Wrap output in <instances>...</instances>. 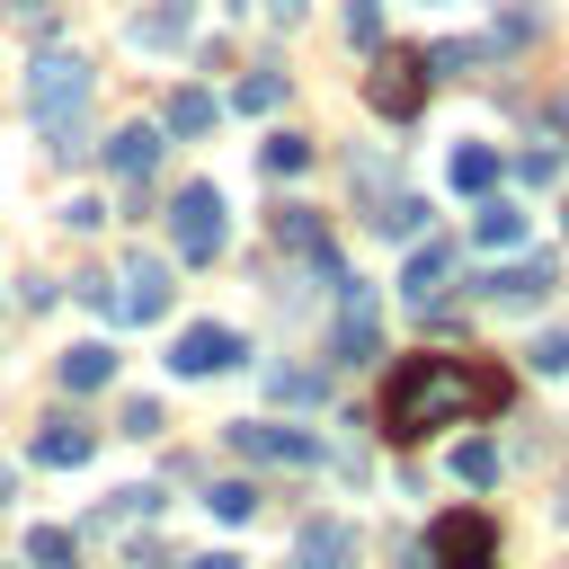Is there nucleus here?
Masks as SVG:
<instances>
[{"instance_id": "nucleus-32", "label": "nucleus", "mask_w": 569, "mask_h": 569, "mask_svg": "<svg viewBox=\"0 0 569 569\" xmlns=\"http://www.w3.org/2000/svg\"><path fill=\"white\" fill-rule=\"evenodd\" d=\"M187 569H249V560H231V551H204V560H187Z\"/></svg>"}, {"instance_id": "nucleus-33", "label": "nucleus", "mask_w": 569, "mask_h": 569, "mask_svg": "<svg viewBox=\"0 0 569 569\" xmlns=\"http://www.w3.org/2000/svg\"><path fill=\"white\" fill-rule=\"evenodd\" d=\"M267 9H276V18H284V27H293V18H302V0H267Z\"/></svg>"}, {"instance_id": "nucleus-11", "label": "nucleus", "mask_w": 569, "mask_h": 569, "mask_svg": "<svg viewBox=\"0 0 569 569\" xmlns=\"http://www.w3.org/2000/svg\"><path fill=\"white\" fill-rule=\"evenodd\" d=\"M160 151H169V142H160V124H116V133L98 142V160H107L116 178H133V187L160 169Z\"/></svg>"}, {"instance_id": "nucleus-35", "label": "nucleus", "mask_w": 569, "mask_h": 569, "mask_svg": "<svg viewBox=\"0 0 569 569\" xmlns=\"http://www.w3.org/2000/svg\"><path fill=\"white\" fill-rule=\"evenodd\" d=\"M9 9H53V0H9Z\"/></svg>"}, {"instance_id": "nucleus-17", "label": "nucleus", "mask_w": 569, "mask_h": 569, "mask_svg": "<svg viewBox=\"0 0 569 569\" xmlns=\"http://www.w3.org/2000/svg\"><path fill=\"white\" fill-rule=\"evenodd\" d=\"M133 44H151V53H169V44H187V0H160L151 18H133Z\"/></svg>"}, {"instance_id": "nucleus-4", "label": "nucleus", "mask_w": 569, "mask_h": 569, "mask_svg": "<svg viewBox=\"0 0 569 569\" xmlns=\"http://www.w3.org/2000/svg\"><path fill=\"white\" fill-rule=\"evenodd\" d=\"M169 231H178V258H196V267H204V258L231 240V204H222V187H178Z\"/></svg>"}, {"instance_id": "nucleus-21", "label": "nucleus", "mask_w": 569, "mask_h": 569, "mask_svg": "<svg viewBox=\"0 0 569 569\" xmlns=\"http://www.w3.org/2000/svg\"><path fill=\"white\" fill-rule=\"evenodd\" d=\"M169 133H213V89H178L169 98Z\"/></svg>"}, {"instance_id": "nucleus-1", "label": "nucleus", "mask_w": 569, "mask_h": 569, "mask_svg": "<svg viewBox=\"0 0 569 569\" xmlns=\"http://www.w3.org/2000/svg\"><path fill=\"white\" fill-rule=\"evenodd\" d=\"M498 409H507V373L471 365V356H409L382 382V427L400 445H418L427 427H453V418H498Z\"/></svg>"}, {"instance_id": "nucleus-22", "label": "nucleus", "mask_w": 569, "mask_h": 569, "mask_svg": "<svg viewBox=\"0 0 569 569\" xmlns=\"http://www.w3.org/2000/svg\"><path fill=\"white\" fill-rule=\"evenodd\" d=\"M258 160H267V178H302V169H311V142H302V133H267Z\"/></svg>"}, {"instance_id": "nucleus-9", "label": "nucleus", "mask_w": 569, "mask_h": 569, "mask_svg": "<svg viewBox=\"0 0 569 569\" xmlns=\"http://www.w3.org/2000/svg\"><path fill=\"white\" fill-rule=\"evenodd\" d=\"M169 293H178V284H169V267L133 249V258H124V276H116V320H160V311H169Z\"/></svg>"}, {"instance_id": "nucleus-7", "label": "nucleus", "mask_w": 569, "mask_h": 569, "mask_svg": "<svg viewBox=\"0 0 569 569\" xmlns=\"http://www.w3.org/2000/svg\"><path fill=\"white\" fill-rule=\"evenodd\" d=\"M222 436H231V453H249V462H284V471L320 462V436H311V427H267V418H231Z\"/></svg>"}, {"instance_id": "nucleus-12", "label": "nucleus", "mask_w": 569, "mask_h": 569, "mask_svg": "<svg viewBox=\"0 0 569 569\" xmlns=\"http://www.w3.org/2000/svg\"><path fill=\"white\" fill-rule=\"evenodd\" d=\"M293 569H356V533H347L338 516L302 525V533H293Z\"/></svg>"}, {"instance_id": "nucleus-36", "label": "nucleus", "mask_w": 569, "mask_h": 569, "mask_svg": "<svg viewBox=\"0 0 569 569\" xmlns=\"http://www.w3.org/2000/svg\"><path fill=\"white\" fill-rule=\"evenodd\" d=\"M560 222H569V213H560Z\"/></svg>"}, {"instance_id": "nucleus-30", "label": "nucleus", "mask_w": 569, "mask_h": 569, "mask_svg": "<svg viewBox=\"0 0 569 569\" xmlns=\"http://www.w3.org/2000/svg\"><path fill=\"white\" fill-rule=\"evenodd\" d=\"M80 302L89 311H116V276H80Z\"/></svg>"}, {"instance_id": "nucleus-16", "label": "nucleus", "mask_w": 569, "mask_h": 569, "mask_svg": "<svg viewBox=\"0 0 569 569\" xmlns=\"http://www.w3.org/2000/svg\"><path fill=\"white\" fill-rule=\"evenodd\" d=\"M471 240H480L489 258H498V249H516V240H525V204H507V196H489V204L471 213Z\"/></svg>"}, {"instance_id": "nucleus-5", "label": "nucleus", "mask_w": 569, "mask_h": 569, "mask_svg": "<svg viewBox=\"0 0 569 569\" xmlns=\"http://www.w3.org/2000/svg\"><path fill=\"white\" fill-rule=\"evenodd\" d=\"M427 551H436V569H498V525L480 507H453L427 525Z\"/></svg>"}, {"instance_id": "nucleus-14", "label": "nucleus", "mask_w": 569, "mask_h": 569, "mask_svg": "<svg viewBox=\"0 0 569 569\" xmlns=\"http://www.w3.org/2000/svg\"><path fill=\"white\" fill-rule=\"evenodd\" d=\"M373 347H382V311L365 284H347L338 293V356H373Z\"/></svg>"}, {"instance_id": "nucleus-24", "label": "nucleus", "mask_w": 569, "mask_h": 569, "mask_svg": "<svg viewBox=\"0 0 569 569\" xmlns=\"http://www.w3.org/2000/svg\"><path fill=\"white\" fill-rule=\"evenodd\" d=\"M471 62H489V36H453V44L427 53V71H471Z\"/></svg>"}, {"instance_id": "nucleus-34", "label": "nucleus", "mask_w": 569, "mask_h": 569, "mask_svg": "<svg viewBox=\"0 0 569 569\" xmlns=\"http://www.w3.org/2000/svg\"><path fill=\"white\" fill-rule=\"evenodd\" d=\"M9 489H18V480H9V462H0V507H9Z\"/></svg>"}, {"instance_id": "nucleus-31", "label": "nucleus", "mask_w": 569, "mask_h": 569, "mask_svg": "<svg viewBox=\"0 0 569 569\" xmlns=\"http://www.w3.org/2000/svg\"><path fill=\"white\" fill-rule=\"evenodd\" d=\"M124 436H160V400H133L124 409Z\"/></svg>"}, {"instance_id": "nucleus-18", "label": "nucleus", "mask_w": 569, "mask_h": 569, "mask_svg": "<svg viewBox=\"0 0 569 569\" xmlns=\"http://www.w3.org/2000/svg\"><path fill=\"white\" fill-rule=\"evenodd\" d=\"M453 187H462V196H489V187H498V151H489V142H462V151H453Z\"/></svg>"}, {"instance_id": "nucleus-8", "label": "nucleus", "mask_w": 569, "mask_h": 569, "mask_svg": "<svg viewBox=\"0 0 569 569\" xmlns=\"http://www.w3.org/2000/svg\"><path fill=\"white\" fill-rule=\"evenodd\" d=\"M276 249H284V258H302L320 284H347V267H338V249H329V231H320V213H311V204H284V213H276Z\"/></svg>"}, {"instance_id": "nucleus-23", "label": "nucleus", "mask_w": 569, "mask_h": 569, "mask_svg": "<svg viewBox=\"0 0 569 569\" xmlns=\"http://www.w3.org/2000/svg\"><path fill=\"white\" fill-rule=\"evenodd\" d=\"M204 507H213L222 525H249V516H258V489H249V480H213V498H204Z\"/></svg>"}, {"instance_id": "nucleus-6", "label": "nucleus", "mask_w": 569, "mask_h": 569, "mask_svg": "<svg viewBox=\"0 0 569 569\" xmlns=\"http://www.w3.org/2000/svg\"><path fill=\"white\" fill-rule=\"evenodd\" d=\"M551 284H560V267H551V258H507V267H489L471 293H480L489 311H542V302H551Z\"/></svg>"}, {"instance_id": "nucleus-27", "label": "nucleus", "mask_w": 569, "mask_h": 569, "mask_svg": "<svg viewBox=\"0 0 569 569\" xmlns=\"http://www.w3.org/2000/svg\"><path fill=\"white\" fill-rule=\"evenodd\" d=\"M276 89H284L276 71H249V80L231 89V107H249V116H267V107H276Z\"/></svg>"}, {"instance_id": "nucleus-3", "label": "nucleus", "mask_w": 569, "mask_h": 569, "mask_svg": "<svg viewBox=\"0 0 569 569\" xmlns=\"http://www.w3.org/2000/svg\"><path fill=\"white\" fill-rule=\"evenodd\" d=\"M427 44H373V80H365V98H373V116H418L427 107Z\"/></svg>"}, {"instance_id": "nucleus-26", "label": "nucleus", "mask_w": 569, "mask_h": 569, "mask_svg": "<svg viewBox=\"0 0 569 569\" xmlns=\"http://www.w3.org/2000/svg\"><path fill=\"white\" fill-rule=\"evenodd\" d=\"M27 560H36V569H71V533H62V525H36V533H27Z\"/></svg>"}, {"instance_id": "nucleus-29", "label": "nucleus", "mask_w": 569, "mask_h": 569, "mask_svg": "<svg viewBox=\"0 0 569 569\" xmlns=\"http://www.w3.org/2000/svg\"><path fill=\"white\" fill-rule=\"evenodd\" d=\"M533 373H569V329H542L533 338Z\"/></svg>"}, {"instance_id": "nucleus-28", "label": "nucleus", "mask_w": 569, "mask_h": 569, "mask_svg": "<svg viewBox=\"0 0 569 569\" xmlns=\"http://www.w3.org/2000/svg\"><path fill=\"white\" fill-rule=\"evenodd\" d=\"M347 36L373 53V44H382V0H347Z\"/></svg>"}, {"instance_id": "nucleus-13", "label": "nucleus", "mask_w": 569, "mask_h": 569, "mask_svg": "<svg viewBox=\"0 0 569 569\" xmlns=\"http://www.w3.org/2000/svg\"><path fill=\"white\" fill-rule=\"evenodd\" d=\"M400 284H409V302H445V284H453V240H418L409 267H400Z\"/></svg>"}, {"instance_id": "nucleus-15", "label": "nucleus", "mask_w": 569, "mask_h": 569, "mask_svg": "<svg viewBox=\"0 0 569 569\" xmlns=\"http://www.w3.org/2000/svg\"><path fill=\"white\" fill-rule=\"evenodd\" d=\"M89 445H98V436H89L80 418H44V427H36V462H53V471L89 462Z\"/></svg>"}, {"instance_id": "nucleus-2", "label": "nucleus", "mask_w": 569, "mask_h": 569, "mask_svg": "<svg viewBox=\"0 0 569 569\" xmlns=\"http://www.w3.org/2000/svg\"><path fill=\"white\" fill-rule=\"evenodd\" d=\"M27 107H36V133H44V142H71L80 116H89V62H80V53H44V62L27 71Z\"/></svg>"}, {"instance_id": "nucleus-10", "label": "nucleus", "mask_w": 569, "mask_h": 569, "mask_svg": "<svg viewBox=\"0 0 569 569\" xmlns=\"http://www.w3.org/2000/svg\"><path fill=\"white\" fill-rule=\"evenodd\" d=\"M249 347H240V329H213V320H196V329H178V347H169V365L178 373H231Z\"/></svg>"}, {"instance_id": "nucleus-25", "label": "nucleus", "mask_w": 569, "mask_h": 569, "mask_svg": "<svg viewBox=\"0 0 569 569\" xmlns=\"http://www.w3.org/2000/svg\"><path fill=\"white\" fill-rule=\"evenodd\" d=\"M453 471H462L471 489H489V480H498V445H480V436H471V445H453Z\"/></svg>"}, {"instance_id": "nucleus-20", "label": "nucleus", "mask_w": 569, "mask_h": 569, "mask_svg": "<svg viewBox=\"0 0 569 569\" xmlns=\"http://www.w3.org/2000/svg\"><path fill=\"white\" fill-rule=\"evenodd\" d=\"M267 400H276V409H311V400H320V373H302V365H276V373H267Z\"/></svg>"}, {"instance_id": "nucleus-19", "label": "nucleus", "mask_w": 569, "mask_h": 569, "mask_svg": "<svg viewBox=\"0 0 569 569\" xmlns=\"http://www.w3.org/2000/svg\"><path fill=\"white\" fill-rule=\"evenodd\" d=\"M107 373H116V356H107V347H98V338H89V347H71V356H62V391H98V382H107Z\"/></svg>"}]
</instances>
